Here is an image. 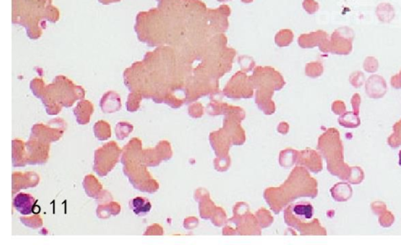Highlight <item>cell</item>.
<instances>
[{
  "mask_svg": "<svg viewBox=\"0 0 401 245\" xmlns=\"http://www.w3.org/2000/svg\"><path fill=\"white\" fill-rule=\"evenodd\" d=\"M293 214L301 220H309L313 214V206L309 203L300 202L294 205L292 209Z\"/></svg>",
  "mask_w": 401,
  "mask_h": 245,
  "instance_id": "cell-5",
  "label": "cell"
},
{
  "mask_svg": "<svg viewBox=\"0 0 401 245\" xmlns=\"http://www.w3.org/2000/svg\"><path fill=\"white\" fill-rule=\"evenodd\" d=\"M36 200L30 195L29 193H20L14 197V208L21 214H30L31 213H37L35 212L36 205Z\"/></svg>",
  "mask_w": 401,
  "mask_h": 245,
  "instance_id": "cell-2",
  "label": "cell"
},
{
  "mask_svg": "<svg viewBox=\"0 0 401 245\" xmlns=\"http://www.w3.org/2000/svg\"><path fill=\"white\" fill-rule=\"evenodd\" d=\"M354 32L348 27L340 28L334 31L329 42L328 51L339 55H348L353 50Z\"/></svg>",
  "mask_w": 401,
  "mask_h": 245,
  "instance_id": "cell-1",
  "label": "cell"
},
{
  "mask_svg": "<svg viewBox=\"0 0 401 245\" xmlns=\"http://www.w3.org/2000/svg\"><path fill=\"white\" fill-rule=\"evenodd\" d=\"M304 7L309 14H314L319 9V5L314 0H305L304 2Z\"/></svg>",
  "mask_w": 401,
  "mask_h": 245,
  "instance_id": "cell-9",
  "label": "cell"
},
{
  "mask_svg": "<svg viewBox=\"0 0 401 245\" xmlns=\"http://www.w3.org/2000/svg\"><path fill=\"white\" fill-rule=\"evenodd\" d=\"M129 207L137 215H144L150 212L152 209V204L146 198L137 197L131 200Z\"/></svg>",
  "mask_w": 401,
  "mask_h": 245,
  "instance_id": "cell-4",
  "label": "cell"
},
{
  "mask_svg": "<svg viewBox=\"0 0 401 245\" xmlns=\"http://www.w3.org/2000/svg\"><path fill=\"white\" fill-rule=\"evenodd\" d=\"M376 14L383 22H390L394 17V10L390 4L382 3L377 7Z\"/></svg>",
  "mask_w": 401,
  "mask_h": 245,
  "instance_id": "cell-6",
  "label": "cell"
},
{
  "mask_svg": "<svg viewBox=\"0 0 401 245\" xmlns=\"http://www.w3.org/2000/svg\"><path fill=\"white\" fill-rule=\"evenodd\" d=\"M119 96L116 92H108L104 94V96L102 98L101 104L102 110L105 113H112L115 111H119L121 108V101L113 102L115 98Z\"/></svg>",
  "mask_w": 401,
  "mask_h": 245,
  "instance_id": "cell-3",
  "label": "cell"
},
{
  "mask_svg": "<svg viewBox=\"0 0 401 245\" xmlns=\"http://www.w3.org/2000/svg\"><path fill=\"white\" fill-rule=\"evenodd\" d=\"M399 157H400L399 164H400V165H401V152H400Z\"/></svg>",
  "mask_w": 401,
  "mask_h": 245,
  "instance_id": "cell-10",
  "label": "cell"
},
{
  "mask_svg": "<svg viewBox=\"0 0 401 245\" xmlns=\"http://www.w3.org/2000/svg\"><path fill=\"white\" fill-rule=\"evenodd\" d=\"M93 130H101V133L98 136V139L100 140H107L111 136V129H110V125L108 123L104 122H98L95 127L93 128Z\"/></svg>",
  "mask_w": 401,
  "mask_h": 245,
  "instance_id": "cell-7",
  "label": "cell"
},
{
  "mask_svg": "<svg viewBox=\"0 0 401 245\" xmlns=\"http://www.w3.org/2000/svg\"><path fill=\"white\" fill-rule=\"evenodd\" d=\"M244 2H251L252 0H242Z\"/></svg>",
  "mask_w": 401,
  "mask_h": 245,
  "instance_id": "cell-11",
  "label": "cell"
},
{
  "mask_svg": "<svg viewBox=\"0 0 401 245\" xmlns=\"http://www.w3.org/2000/svg\"><path fill=\"white\" fill-rule=\"evenodd\" d=\"M133 125L129 123H119L116 127V135H117L118 139L123 140L124 137H126L129 134L131 131H133Z\"/></svg>",
  "mask_w": 401,
  "mask_h": 245,
  "instance_id": "cell-8",
  "label": "cell"
}]
</instances>
